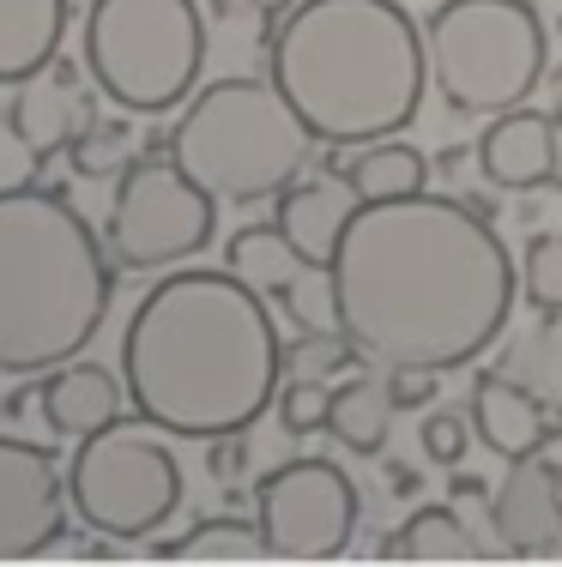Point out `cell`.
<instances>
[{"mask_svg": "<svg viewBox=\"0 0 562 567\" xmlns=\"http://www.w3.org/2000/svg\"><path fill=\"white\" fill-rule=\"evenodd\" d=\"M224 266H231V272L243 278L248 290L278 296V302H290V296H297V284L309 278V272H320V266H309L297 248H290L278 224H248V229H236L231 248H224Z\"/></svg>", "mask_w": 562, "mask_h": 567, "instance_id": "19", "label": "cell"}, {"mask_svg": "<svg viewBox=\"0 0 562 567\" xmlns=\"http://www.w3.org/2000/svg\"><path fill=\"white\" fill-rule=\"evenodd\" d=\"M315 157V133L273 79H218L170 127V164L218 206L278 199Z\"/></svg>", "mask_w": 562, "mask_h": 567, "instance_id": "5", "label": "cell"}, {"mask_svg": "<svg viewBox=\"0 0 562 567\" xmlns=\"http://www.w3.org/2000/svg\"><path fill=\"white\" fill-rule=\"evenodd\" d=\"M254 525L266 556L333 561L357 537V483L333 458H285L254 483Z\"/></svg>", "mask_w": 562, "mask_h": 567, "instance_id": "10", "label": "cell"}, {"mask_svg": "<svg viewBox=\"0 0 562 567\" xmlns=\"http://www.w3.org/2000/svg\"><path fill=\"white\" fill-rule=\"evenodd\" d=\"M490 519H497L502 549L514 556H544V549L562 544V483L556 465L539 453L527 458H508V477L490 502Z\"/></svg>", "mask_w": 562, "mask_h": 567, "instance_id": "13", "label": "cell"}, {"mask_svg": "<svg viewBox=\"0 0 562 567\" xmlns=\"http://www.w3.org/2000/svg\"><path fill=\"white\" fill-rule=\"evenodd\" d=\"M345 187L357 194V206H375V199H406V194H423V182H430V157L418 152V145H406L394 133V140H369L357 145V157L339 169Z\"/></svg>", "mask_w": 562, "mask_h": 567, "instance_id": "20", "label": "cell"}, {"mask_svg": "<svg viewBox=\"0 0 562 567\" xmlns=\"http://www.w3.org/2000/svg\"><path fill=\"white\" fill-rule=\"evenodd\" d=\"M387 399H394V411H418V404L436 399V374L430 369H387Z\"/></svg>", "mask_w": 562, "mask_h": 567, "instance_id": "30", "label": "cell"}, {"mask_svg": "<svg viewBox=\"0 0 562 567\" xmlns=\"http://www.w3.org/2000/svg\"><path fill=\"white\" fill-rule=\"evenodd\" d=\"M152 556L157 561H260L266 544H260V525H254V519L218 513V519H200L194 532L152 544Z\"/></svg>", "mask_w": 562, "mask_h": 567, "instance_id": "23", "label": "cell"}, {"mask_svg": "<svg viewBox=\"0 0 562 567\" xmlns=\"http://www.w3.org/2000/svg\"><path fill=\"white\" fill-rule=\"evenodd\" d=\"M266 66L320 145L394 140L430 91L423 31L399 0H303L273 31Z\"/></svg>", "mask_w": 562, "mask_h": 567, "instance_id": "3", "label": "cell"}, {"mask_svg": "<svg viewBox=\"0 0 562 567\" xmlns=\"http://www.w3.org/2000/svg\"><path fill=\"white\" fill-rule=\"evenodd\" d=\"M122 399H127V386L115 381L110 369L73 357V362H61V369H49V381H43V423L67 441H85L91 429L122 416Z\"/></svg>", "mask_w": 562, "mask_h": 567, "instance_id": "17", "label": "cell"}, {"mask_svg": "<svg viewBox=\"0 0 562 567\" xmlns=\"http://www.w3.org/2000/svg\"><path fill=\"white\" fill-rule=\"evenodd\" d=\"M67 507L110 544H140L182 507V465L164 429L145 416H115L91 429L67 458Z\"/></svg>", "mask_w": 562, "mask_h": 567, "instance_id": "8", "label": "cell"}, {"mask_svg": "<svg viewBox=\"0 0 562 567\" xmlns=\"http://www.w3.org/2000/svg\"><path fill=\"white\" fill-rule=\"evenodd\" d=\"M12 91H19V97H12V110H7V127L19 133V145L37 157V164H49L55 152H67L73 133L98 115L91 85L79 79V66L61 61V55L49 66H37L31 79H19Z\"/></svg>", "mask_w": 562, "mask_h": 567, "instance_id": "12", "label": "cell"}, {"mask_svg": "<svg viewBox=\"0 0 562 567\" xmlns=\"http://www.w3.org/2000/svg\"><path fill=\"white\" fill-rule=\"evenodd\" d=\"M285 381V344L266 296L224 266L170 272L145 290L122 332V386L133 416L176 441L248 435Z\"/></svg>", "mask_w": 562, "mask_h": 567, "instance_id": "2", "label": "cell"}, {"mask_svg": "<svg viewBox=\"0 0 562 567\" xmlns=\"http://www.w3.org/2000/svg\"><path fill=\"white\" fill-rule=\"evenodd\" d=\"M0 121H7V103H0Z\"/></svg>", "mask_w": 562, "mask_h": 567, "instance_id": "32", "label": "cell"}, {"mask_svg": "<svg viewBox=\"0 0 562 567\" xmlns=\"http://www.w3.org/2000/svg\"><path fill=\"white\" fill-rule=\"evenodd\" d=\"M387 429H394V399H387V381L357 374V381L333 386V399H327V435L339 441V447L375 458V453L387 447Z\"/></svg>", "mask_w": 562, "mask_h": 567, "instance_id": "21", "label": "cell"}, {"mask_svg": "<svg viewBox=\"0 0 562 567\" xmlns=\"http://www.w3.org/2000/svg\"><path fill=\"white\" fill-rule=\"evenodd\" d=\"M551 121H556V127H562V73L551 79Z\"/></svg>", "mask_w": 562, "mask_h": 567, "instance_id": "31", "label": "cell"}, {"mask_svg": "<svg viewBox=\"0 0 562 567\" xmlns=\"http://www.w3.org/2000/svg\"><path fill=\"white\" fill-rule=\"evenodd\" d=\"M520 296H527L539 315H556L562 308V229H544V236L527 241V260H520Z\"/></svg>", "mask_w": 562, "mask_h": 567, "instance_id": "26", "label": "cell"}, {"mask_svg": "<svg viewBox=\"0 0 562 567\" xmlns=\"http://www.w3.org/2000/svg\"><path fill=\"white\" fill-rule=\"evenodd\" d=\"M206 66L200 0H91L85 79L122 115H164L194 97Z\"/></svg>", "mask_w": 562, "mask_h": 567, "instance_id": "6", "label": "cell"}, {"mask_svg": "<svg viewBox=\"0 0 562 567\" xmlns=\"http://www.w3.org/2000/svg\"><path fill=\"white\" fill-rule=\"evenodd\" d=\"M67 157H73V169H79V175H122V164L133 157V127H127V121H103V115H91L85 127L73 133Z\"/></svg>", "mask_w": 562, "mask_h": 567, "instance_id": "25", "label": "cell"}, {"mask_svg": "<svg viewBox=\"0 0 562 567\" xmlns=\"http://www.w3.org/2000/svg\"><path fill=\"white\" fill-rule=\"evenodd\" d=\"M327 399H333V386L315 381V374L278 381V423H285V435H315V429H327Z\"/></svg>", "mask_w": 562, "mask_h": 567, "instance_id": "27", "label": "cell"}, {"mask_svg": "<svg viewBox=\"0 0 562 567\" xmlns=\"http://www.w3.org/2000/svg\"><path fill=\"white\" fill-rule=\"evenodd\" d=\"M430 79L453 115H502L544 79V24L527 0H441L423 24Z\"/></svg>", "mask_w": 562, "mask_h": 567, "instance_id": "7", "label": "cell"}, {"mask_svg": "<svg viewBox=\"0 0 562 567\" xmlns=\"http://www.w3.org/2000/svg\"><path fill=\"white\" fill-rule=\"evenodd\" d=\"M478 164L502 194H532L556 182V121L527 103L502 110V121H490V133L478 140Z\"/></svg>", "mask_w": 562, "mask_h": 567, "instance_id": "14", "label": "cell"}, {"mask_svg": "<svg viewBox=\"0 0 562 567\" xmlns=\"http://www.w3.org/2000/svg\"><path fill=\"white\" fill-rule=\"evenodd\" d=\"M418 447H423V458L430 465H441V471H453L466 458V447H472V423H466L460 411H430L418 423Z\"/></svg>", "mask_w": 562, "mask_h": 567, "instance_id": "29", "label": "cell"}, {"mask_svg": "<svg viewBox=\"0 0 562 567\" xmlns=\"http://www.w3.org/2000/svg\"><path fill=\"white\" fill-rule=\"evenodd\" d=\"M472 435L497 458H527V453L551 447L556 423L527 386L508 381V374L497 369V374H478L472 381Z\"/></svg>", "mask_w": 562, "mask_h": 567, "instance_id": "15", "label": "cell"}, {"mask_svg": "<svg viewBox=\"0 0 562 567\" xmlns=\"http://www.w3.org/2000/svg\"><path fill=\"white\" fill-rule=\"evenodd\" d=\"M351 212H357V194L345 187V175H320V182H303V175H297V182L278 194V218L273 224L285 229V241L309 266H327Z\"/></svg>", "mask_w": 562, "mask_h": 567, "instance_id": "16", "label": "cell"}, {"mask_svg": "<svg viewBox=\"0 0 562 567\" xmlns=\"http://www.w3.org/2000/svg\"><path fill=\"white\" fill-rule=\"evenodd\" d=\"M381 556L387 561H478L484 549H478V537L460 525V513H453V507H418L381 544Z\"/></svg>", "mask_w": 562, "mask_h": 567, "instance_id": "22", "label": "cell"}, {"mask_svg": "<svg viewBox=\"0 0 562 567\" xmlns=\"http://www.w3.org/2000/svg\"><path fill=\"white\" fill-rule=\"evenodd\" d=\"M351 362H357V350L345 344L333 327H320V332H303V339L285 350V369H290V374H315V381H327V374L351 369Z\"/></svg>", "mask_w": 562, "mask_h": 567, "instance_id": "28", "label": "cell"}, {"mask_svg": "<svg viewBox=\"0 0 562 567\" xmlns=\"http://www.w3.org/2000/svg\"><path fill=\"white\" fill-rule=\"evenodd\" d=\"M115 302V260L55 187H0V374L85 357Z\"/></svg>", "mask_w": 562, "mask_h": 567, "instance_id": "4", "label": "cell"}, {"mask_svg": "<svg viewBox=\"0 0 562 567\" xmlns=\"http://www.w3.org/2000/svg\"><path fill=\"white\" fill-rule=\"evenodd\" d=\"M502 374L527 386L544 411L562 416V308H556V315H544L527 339L508 350V369Z\"/></svg>", "mask_w": 562, "mask_h": 567, "instance_id": "24", "label": "cell"}, {"mask_svg": "<svg viewBox=\"0 0 562 567\" xmlns=\"http://www.w3.org/2000/svg\"><path fill=\"white\" fill-rule=\"evenodd\" d=\"M73 0H0V91L61 55Z\"/></svg>", "mask_w": 562, "mask_h": 567, "instance_id": "18", "label": "cell"}, {"mask_svg": "<svg viewBox=\"0 0 562 567\" xmlns=\"http://www.w3.org/2000/svg\"><path fill=\"white\" fill-rule=\"evenodd\" d=\"M218 199L194 187L176 164L164 157H127L115 175V199L103 218V248L127 272H152V266H182L212 241Z\"/></svg>", "mask_w": 562, "mask_h": 567, "instance_id": "9", "label": "cell"}, {"mask_svg": "<svg viewBox=\"0 0 562 567\" xmlns=\"http://www.w3.org/2000/svg\"><path fill=\"white\" fill-rule=\"evenodd\" d=\"M333 332L375 369H466L514 315V260L478 206L406 194L357 206L327 260Z\"/></svg>", "mask_w": 562, "mask_h": 567, "instance_id": "1", "label": "cell"}, {"mask_svg": "<svg viewBox=\"0 0 562 567\" xmlns=\"http://www.w3.org/2000/svg\"><path fill=\"white\" fill-rule=\"evenodd\" d=\"M67 471L37 441L0 435V561H31L67 537Z\"/></svg>", "mask_w": 562, "mask_h": 567, "instance_id": "11", "label": "cell"}]
</instances>
